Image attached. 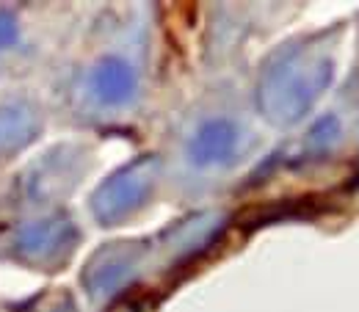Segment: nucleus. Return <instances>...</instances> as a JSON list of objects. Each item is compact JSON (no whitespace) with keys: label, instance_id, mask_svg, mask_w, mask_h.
Returning <instances> with one entry per match:
<instances>
[{"label":"nucleus","instance_id":"f257e3e1","mask_svg":"<svg viewBox=\"0 0 359 312\" xmlns=\"http://www.w3.org/2000/svg\"><path fill=\"white\" fill-rule=\"evenodd\" d=\"M91 89H94L97 97H102V102H122L133 89V75H130V69L125 64L108 58L94 69Z\"/></svg>","mask_w":359,"mask_h":312},{"label":"nucleus","instance_id":"f03ea898","mask_svg":"<svg viewBox=\"0 0 359 312\" xmlns=\"http://www.w3.org/2000/svg\"><path fill=\"white\" fill-rule=\"evenodd\" d=\"M235 147V128H229L224 122H216V125H208L196 144H194V155H199L202 163H210V161H219L232 152Z\"/></svg>","mask_w":359,"mask_h":312},{"label":"nucleus","instance_id":"7ed1b4c3","mask_svg":"<svg viewBox=\"0 0 359 312\" xmlns=\"http://www.w3.org/2000/svg\"><path fill=\"white\" fill-rule=\"evenodd\" d=\"M22 47V25L14 11L0 8V58Z\"/></svg>","mask_w":359,"mask_h":312}]
</instances>
